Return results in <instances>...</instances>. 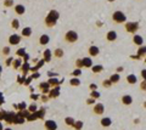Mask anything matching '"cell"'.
<instances>
[{"instance_id":"60d3db41","label":"cell","mask_w":146,"mask_h":130,"mask_svg":"<svg viewBox=\"0 0 146 130\" xmlns=\"http://www.w3.org/2000/svg\"><path fill=\"white\" fill-rule=\"evenodd\" d=\"M26 119L28 120V122H33V120H35V119H36V114H35V112H34V113H29V115H28V117H27Z\"/></svg>"},{"instance_id":"6f0895ef","label":"cell","mask_w":146,"mask_h":130,"mask_svg":"<svg viewBox=\"0 0 146 130\" xmlns=\"http://www.w3.org/2000/svg\"><path fill=\"white\" fill-rule=\"evenodd\" d=\"M4 104V97H3V94L0 92V105H3Z\"/></svg>"},{"instance_id":"484cf974","label":"cell","mask_w":146,"mask_h":130,"mask_svg":"<svg viewBox=\"0 0 146 130\" xmlns=\"http://www.w3.org/2000/svg\"><path fill=\"white\" fill-rule=\"evenodd\" d=\"M100 124H101L104 128H108V127H111V124H112V119L108 118V117H105V118L101 119Z\"/></svg>"},{"instance_id":"7c38bea8","label":"cell","mask_w":146,"mask_h":130,"mask_svg":"<svg viewBox=\"0 0 146 130\" xmlns=\"http://www.w3.org/2000/svg\"><path fill=\"white\" fill-rule=\"evenodd\" d=\"M133 43L135 44V45H138V46L144 45V38L141 37V35H139V34H135L133 37Z\"/></svg>"},{"instance_id":"11a10c76","label":"cell","mask_w":146,"mask_h":130,"mask_svg":"<svg viewBox=\"0 0 146 130\" xmlns=\"http://www.w3.org/2000/svg\"><path fill=\"white\" fill-rule=\"evenodd\" d=\"M145 69H143V71H141V75H143V80H145V78H146V73H145Z\"/></svg>"},{"instance_id":"f1b7e54d","label":"cell","mask_w":146,"mask_h":130,"mask_svg":"<svg viewBox=\"0 0 146 130\" xmlns=\"http://www.w3.org/2000/svg\"><path fill=\"white\" fill-rule=\"evenodd\" d=\"M70 85H71V86H79V85H80V79L73 77V78L70 80Z\"/></svg>"},{"instance_id":"b9f144b4","label":"cell","mask_w":146,"mask_h":130,"mask_svg":"<svg viewBox=\"0 0 146 130\" xmlns=\"http://www.w3.org/2000/svg\"><path fill=\"white\" fill-rule=\"evenodd\" d=\"M22 123H25V119L21 118V117H17V115H16L15 120H13V124H22Z\"/></svg>"},{"instance_id":"f907efd6","label":"cell","mask_w":146,"mask_h":130,"mask_svg":"<svg viewBox=\"0 0 146 130\" xmlns=\"http://www.w3.org/2000/svg\"><path fill=\"white\" fill-rule=\"evenodd\" d=\"M89 89H90L91 91H94V90H96V89H98V85L96 84H90L89 85Z\"/></svg>"},{"instance_id":"91938a15","label":"cell","mask_w":146,"mask_h":130,"mask_svg":"<svg viewBox=\"0 0 146 130\" xmlns=\"http://www.w3.org/2000/svg\"><path fill=\"white\" fill-rule=\"evenodd\" d=\"M32 78H39V73H34L32 75Z\"/></svg>"},{"instance_id":"e575fe53","label":"cell","mask_w":146,"mask_h":130,"mask_svg":"<svg viewBox=\"0 0 146 130\" xmlns=\"http://www.w3.org/2000/svg\"><path fill=\"white\" fill-rule=\"evenodd\" d=\"M26 49L25 48H21V49H18V50L16 51V55L18 56V57H23L25 55H26Z\"/></svg>"},{"instance_id":"d4e9b609","label":"cell","mask_w":146,"mask_h":130,"mask_svg":"<svg viewBox=\"0 0 146 130\" xmlns=\"http://www.w3.org/2000/svg\"><path fill=\"white\" fill-rule=\"evenodd\" d=\"M52 55H54V57H56V59H62L63 55H65V52H63V50L61 48H57V49H55L54 50Z\"/></svg>"},{"instance_id":"2e32d148","label":"cell","mask_w":146,"mask_h":130,"mask_svg":"<svg viewBox=\"0 0 146 130\" xmlns=\"http://www.w3.org/2000/svg\"><path fill=\"white\" fill-rule=\"evenodd\" d=\"M48 17H50L51 20H54V21L57 22V20L60 18V13H58L57 10H50L49 13H48Z\"/></svg>"},{"instance_id":"277c9868","label":"cell","mask_w":146,"mask_h":130,"mask_svg":"<svg viewBox=\"0 0 146 130\" xmlns=\"http://www.w3.org/2000/svg\"><path fill=\"white\" fill-rule=\"evenodd\" d=\"M20 43H21V35L15 33L9 37V44H10V45H18Z\"/></svg>"},{"instance_id":"e7e4bbea","label":"cell","mask_w":146,"mask_h":130,"mask_svg":"<svg viewBox=\"0 0 146 130\" xmlns=\"http://www.w3.org/2000/svg\"><path fill=\"white\" fill-rule=\"evenodd\" d=\"M0 130H3V125H1V123H0Z\"/></svg>"},{"instance_id":"ab89813d","label":"cell","mask_w":146,"mask_h":130,"mask_svg":"<svg viewBox=\"0 0 146 130\" xmlns=\"http://www.w3.org/2000/svg\"><path fill=\"white\" fill-rule=\"evenodd\" d=\"M36 108H38V107H36V105H35V104H32V105L28 107V110H27V111H28L29 113H34V112L36 111Z\"/></svg>"},{"instance_id":"44dd1931","label":"cell","mask_w":146,"mask_h":130,"mask_svg":"<svg viewBox=\"0 0 146 130\" xmlns=\"http://www.w3.org/2000/svg\"><path fill=\"white\" fill-rule=\"evenodd\" d=\"M145 55H146V46L145 45H141V46H139V49H138V56L139 59L141 60V59H145Z\"/></svg>"},{"instance_id":"603a6c76","label":"cell","mask_w":146,"mask_h":130,"mask_svg":"<svg viewBox=\"0 0 146 130\" xmlns=\"http://www.w3.org/2000/svg\"><path fill=\"white\" fill-rule=\"evenodd\" d=\"M125 80H127V83H128V84L134 85L136 82H138V78H136V75H135V74H128V75H127V78H125Z\"/></svg>"},{"instance_id":"ac0fdd59","label":"cell","mask_w":146,"mask_h":130,"mask_svg":"<svg viewBox=\"0 0 146 130\" xmlns=\"http://www.w3.org/2000/svg\"><path fill=\"white\" fill-rule=\"evenodd\" d=\"M50 42V37L48 34H42L40 35V38H39V44L40 45H48Z\"/></svg>"},{"instance_id":"cb8c5ba5","label":"cell","mask_w":146,"mask_h":130,"mask_svg":"<svg viewBox=\"0 0 146 130\" xmlns=\"http://www.w3.org/2000/svg\"><path fill=\"white\" fill-rule=\"evenodd\" d=\"M39 89L43 91V94H48L50 90V85L48 82H44V83H40L39 84Z\"/></svg>"},{"instance_id":"52a82bcc","label":"cell","mask_w":146,"mask_h":130,"mask_svg":"<svg viewBox=\"0 0 146 130\" xmlns=\"http://www.w3.org/2000/svg\"><path fill=\"white\" fill-rule=\"evenodd\" d=\"M49 98H56L60 96V86H55V88H51L49 90Z\"/></svg>"},{"instance_id":"4fadbf2b","label":"cell","mask_w":146,"mask_h":130,"mask_svg":"<svg viewBox=\"0 0 146 130\" xmlns=\"http://www.w3.org/2000/svg\"><path fill=\"white\" fill-rule=\"evenodd\" d=\"M82 62H83V67L84 68H91V66H93V60H91V57H83L82 59Z\"/></svg>"},{"instance_id":"f546056e","label":"cell","mask_w":146,"mask_h":130,"mask_svg":"<svg viewBox=\"0 0 146 130\" xmlns=\"http://www.w3.org/2000/svg\"><path fill=\"white\" fill-rule=\"evenodd\" d=\"M72 128L74 130H82V128H83V122H82V120H76L74 124L72 125Z\"/></svg>"},{"instance_id":"d6a6232c","label":"cell","mask_w":146,"mask_h":130,"mask_svg":"<svg viewBox=\"0 0 146 130\" xmlns=\"http://www.w3.org/2000/svg\"><path fill=\"white\" fill-rule=\"evenodd\" d=\"M35 114H36V118L43 119L44 115H45V110H44V108H40L39 111H35Z\"/></svg>"},{"instance_id":"be15d7a7","label":"cell","mask_w":146,"mask_h":130,"mask_svg":"<svg viewBox=\"0 0 146 130\" xmlns=\"http://www.w3.org/2000/svg\"><path fill=\"white\" fill-rule=\"evenodd\" d=\"M3 130H12L11 128H5V129H3Z\"/></svg>"},{"instance_id":"e0dca14e","label":"cell","mask_w":146,"mask_h":130,"mask_svg":"<svg viewBox=\"0 0 146 130\" xmlns=\"http://www.w3.org/2000/svg\"><path fill=\"white\" fill-rule=\"evenodd\" d=\"M22 60L18 57V59H13V61H12V63H11V66H12V68L15 69V71H17V69H20L21 68V66H22Z\"/></svg>"},{"instance_id":"5bb4252c","label":"cell","mask_w":146,"mask_h":130,"mask_svg":"<svg viewBox=\"0 0 146 130\" xmlns=\"http://www.w3.org/2000/svg\"><path fill=\"white\" fill-rule=\"evenodd\" d=\"M121 101H122V104H123V105L129 106V105L133 104V97H131L130 95H124V96H122Z\"/></svg>"},{"instance_id":"d590c367","label":"cell","mask_w":146,"mask_h":130,"mask_svg":"<svg viewBox=\"0 0 146 130\" xmlns=\"http://www.w3.org/2000/svg\"><path fill=\"white\" fill-rule=\"evenodd\" d=\"M22 72H23V74H26L27 72L29 71V62H25V63H22Z\"/></svg>"},{"instance_id":"db71d44e","label":"cell","mask_w":146,"mask_h":130,"mask_svg":"<svg viewBox=\"0 0 146 130\" xmlns=\"http://www.w3.org/2000/svg\"><path fill=\"white\" fill-rule=\"evenodd\" d=\"M28 59H29V56H28V53H26V55L23 56V61H25V62H28Z\"/></svg>"},{"instance_id":"1f68e13d","label":"cell","mask_w":146,"mask_h":130,"mask_svg":"<svg viewBox=\"0 0 146 130\" xmlns=\"http://www.w3.org/2000/svg\"><path fill=\"white\" fill-rule=\"evenodd\" d=\"M44 63H45L44 60H40V61H38V63H36V66H35V67H33V68H31V71H32V72H34V73H35V72L38 71L39 68H42V66H43Z\"/></svg>"},{"instance_id":"f6af8a7d","label":"cell","mask_w":146,"mask_h":130,"mask_svg":"<svg viewBox=\"0 0 146 130\" xmlns=\"http://www.w3.org/2000/svg\"><path fill=\"white\" fill-rule=\"evenodd\" d=\"M3 53H4V55H6V56L10 55V48H9V46L3 48Z\"/></svg>"},{"instance_id":"6da1fadb","label":"cell","mask_w":146,"mask_h":130,"mask_svg":"<svg viewBox=\"0 0 146 130\" xmlns=\"http://www.w3.org/2000/svg\"><path fill=\"white\" fill-rule=\"evenodd\" d=\"M112 21L115 22V23H125L127 16L123 11H115L112 13Z\"/></svg>"},{"instance_id":"9a60e30c","label":"cell","mask_w":146,"mask_h":130,"mask_svg":"<svg viewBox=\"0 0 146 130\" xmlns=\"http://www.w3.org/2000/svg\"><path fill=\"white\" fill-rule=\"evenodd\" d=\"M62 82H63V80H58L56 77H55V78H50V79L48 80V83H49V85H50V88L58 86V85H60Z\"/></svg>"},{"instance_id":"f5cc1de1","label":"cell","mask_w":146,"mask_h":130,"mask_svg":"<svg viewBox=\"0 0 146 130\" xmlns=\"http://www.w3.org/2000/svg\"><path fill=\"white\" fill-rule=\"evenodd\" d=\"M31 98H32V100H38L39 96H38V95H35V94H32V95H31Z\"/></svg>"},{"instance_id":"d6986e66","label":"cell","mask_w":146,"mask_h":130,"mask_svg":"<svg viewBox=\"0 0 146 130\" xmlns=\"http://www.w3.org/2000/svg\"><path fill=\"white\" fill-rule=\"evenodd\" d=\"M32 33H33V30H32L31 27H25V28L22 29V32H21V34H22V37L23 38H29L32 35Z\"/></svg>"},{"instance_id":"9c48e42d","label":"cell","mask_w":146,"mask_h":130,"mask_svg":"<svg viewBox=\"0 0 146 130\" xmlns=\"http://www.w3.org/2000/svg\"><path fill=\"white\" fill-rule=\"evenodd\" d=\"M51 59H52L51 50H50V49H45L44 52H43V60H44V62H45V63H46V62H50V61H51Z\"/></svg>"},{"instance_id":"94428289","label":"cell","mask_w":146,"mask_h":130,"mask_svg":"<svg viewBox=\"0 0 146 130\" xmlns=\"http://www.w3.org/2000/svg\"><path fill=\"white\" fill-rule=\"evenodd\" d=\"M123 69H124L123 67H118V68H117V72H123Z\"/></svg>"},{"instance_id":"4dcf8cb0","label":"cell","mask_w":146,"mask_h":130,"mask_svg":"<svg viewBox=\"0 0 146 130\" xmlns=\"http://www.w3.org/2000/svg\"><path fill=\"white\" fill-rule=\"evenodd\" d=\"M11 27H12V29L17 30L18 28H20V21H18L17 18H13V20L11 21Z\"/></svg>"},{"instance_id":"816d5d0a","label":"cell","mask_w":146,"mask_h":130,"mask_svg":"<svg viewBox=\"0 0 146 130\" xmlns=\"http://www.w3.org/2000/svg\"><path fill=\"white\" fill-rule=\"evenodd\" d=\"M5 114H6L5 111H0V120H4V118H5Z\"/></svg>"},{"instance_id":"3957f363","label":"cell","mask_w":146,"mask_h":130,"mask_svg":"<svg viewBox=\"0 0 146 130\" xmlns=\"http://www.w3.org/2000/svg\"><path fill=\"white\" fill-rule=\"evenodd\" d=\"M65 40L70 44L76 43L77 40H78V33H77L76 30H68L65 34Z\"/></svg>"},{"instance_id":"ee69618b","label":"cell","mask_w":146,"mask_h":130,"mask_svg":"<svg viewBox=\"0 0 146 130\" xmlns=\"http://www.w3.org/2000/svg\"><path fill=\"white\" fill-rule=\"evenodd\" d=\"M111 85H112V83L110 82L108 79H106V80H104V82H102V86H104V88H110Z\"/></svg>"},{"instance_id":"6125c7cd","label":"cell","mask_w":146,"mask_h":130,"mask_svg":"<svg viewBox=\"0 0 146 130\" xmlns=\"http://www.w3.org/2000/svg\"><path fill=\"white\" fill-rule=\"evenodd\" d=\"M96 23H98V27H101L102 26V22H100V21H98Z\"/></svg>"},{"instance_id":"8d00e7d4","label":"cell","mask_w":146,"mask_h":130,"mask_svg":"<svg viewBox=\"0 0 146 130\" xmlns=\"http://www.w3.org/2000/svg\"><path fill=\"white\" fill-rule=\"evenodd\" d=\"M100 92L96 91V90H94V91H90V97L91 98H94V100H96V98H100Z\"/></svg>"},{"instance_id":"7a4b0ae2","label":"cell","mask_w":146,"mask_h":130,"mask_svg":"<svg viewBox=\"0 0 146 130\" xmlns=\"http://www.w3.org/2000/svg\"><path fill=\"white\" fill-rule=\"evenodd\" d=\"M124 28H125V30L128 33L135 34L140 29V24H139V22H125Z\"/></svg>"},{"instance_id":"4316f807","label":"cell","mask_w":146,"mask_h":130,"mask_svg":"<svg viewBox=\"0 0 146 130\" xmlns=\"http://www.w3.org/2000/svg\"><path fill=\"white\" fill-rule=\"evenodd\" d=\"M108 80H110V82H111L112 84H117V83L121 80V75L118 74V73H115V74H112L111 77H110Z\"/></svg>"},{"instance_id":"680465c9","label":"cell","mask_w":146,"mask_h":130,"mask_svg":"<svg viewBox=\"0 0 146 130\" xmlns=\"http://www.w3.org/2000/svg\"><path fill=\"white\" fill-rule=\"evenodd\" d=\"M42 100L45 102V101H48V100H49V97H48V96H45V95H43V96H42Z\"/></svg>"},{"instance_id":"83f0119b","label":"cell","mask_w":146,"mask_h":130,"mask_svg":"<svg viewBox=\"0 0 146 130\" xmlns=\"http://www.w3.org/2000/svg\"><path fill=\"white\" fill-rule=\"evenodd\" d=\"M91 71H93V73H95V74H98V73H100V72H102L104 71V66H101V65H93L91 66Z\"/></svg>"},{"instance_id":"5b68a950","label":"cell","mask_w":146,"mask_h":130,"mask_svg":"<svg viewBox=\"0 0 146 130\" xmlns=\"http://www.w3.org/2000/svg\"><path fill=\"white\" fill-rule=\"evenodd\" d=\"M93 112L96 115H101V114H104V112H105V106L101 104V102H99V104H95L94 105V108H93Z\"/></svg>"},{"instance_id":"bcb514c9","label":"cell","mask_w":146,"mask_h":130,"mask_svg":"<svg viewBox=\"0 0 146 130\" xmlns=\"http://www.w3.org/2000/svg\"><path fill=\"white\" fill-rule=\"evenodd\" d=\"M26 107H27L26 104H25V102H22V104H20V105L17 106V110H18V111H25Z\"/></svg>"},{"instance_id":"f35d334b","label":"cell","mask_w":146,"mask_h":130,"mask_svg":"<svg viewBox=\"0 0 146 130\" xmlns=\"http://www.w3.org/2000/svg\"><path fill=\"white\" fill-rule=\"evenodd\" d=\"M13 0H4V6L5 7H12L13 6Z\"/></svg>"},{"instance_id":"8fae6325","label":"cell","mask_w":146,"mask_h":130,"mask_svg":"<svg viewBox=\"0 0 146 130\" xmlns=\"http://www.w3.org/2000/svg\"><path fill=\"white\" fill-rule=\"evenodd\" d=\"M117 39V33L115 32V30H108V32L106 33V40L107 42H115V40Z\"/></svg>"},{"instance_id":"836d02e7","label":"cell","mask_w":146,"mask_h":130,"mask_svg":"<svg viewBox=\"0 0 146 130\" xmlns=\"http://www.w3.org/2000/svg\"><path fill=\"white\" fill-rule=\"evenodd\" d=\"M74 122H76V119L72 118V117H66L65 118V123L68 125V127H72V125L74 124Z\"/></svg>"},{"instance_id":"7dc6e473","label":"cell","mask_w":146,"mask_h":130,"mask_svg":"<svg viewBox=\"0 0 146 130\" xmlns=\"http://www.w3.org/2000/svg\"><path fill=\"white\" fill-rule=\"evenodd\" d=\"M140 89L143 91H145V89H146V80H143V82H141V84H140Z\"/></svg>"},{"instance_id":"7bdbcfd3","label":"cell","mask_w":146,"mask_h":130,"mask_svg":"<svg viewBox=\"0 0 146 130\" xmlns=\"http://www.w3.org/2000/svg\"><path fill=\"white\" fill-rule=\"evenodd\" d=\"M76 67L77 68H79V69L83 68V62H82V59H78L76 61Z\"/></svg>"},{"instance_id":"9f6ffc18","label":"cell","mask_w":146,"mask_h":130,"mask_svg":"<svg viewBox=\"0 0 146 130\" xmlns=\"http://www.w3.org/2000/svg\"><path fill=\"white\" fill-rule=\"evenodd\" d=\"M48 74H49V77H50V78H52V77L55 78V77H56V73H52V72H49Z\"/></svg>"},{"instance_id":"681fc988","label":"cell","mask_w":146,"mask_h":130,"mask_svg":"<svg viewBox=\"0 0 146 130\" xmlns=\"http://www.w3.org/2000/svg\"><path fill=\"white\" fill-rule=\"evenodd\" d=\"M12 61H13V59H12V57H9V59L5 61V65H6V66H11Z\"/></svg>"},{"instance_id":"30bf717a","label":"cell","mask_w":146,"mask_h":130,"mask_svg":"<svg viewBox=\"0 0 146 130\" xmlns=\"http://www.w3.org/2000/svg\"><path fill=\"white\" fill-rule=\"evenodd\" d=\"M88 52H89V56L96 57L99 53H100V49H99L98 46H95V45H91V46H89V49H88Z\"/></svg>"},{"instance_id":"ffe728a7","label":"cell","mask_w":146,"mask_h":130,"mask_svg":"<svg viewBox=\"0 0 146 130\" xmlns=\"http://www.w3.org/2000/svg\"><path fill=\"white\" fill-rule=\"evenodd\" d=\"M15 12L17 13V15H25V12H26L25 5H22V4H17V5L15 6Z\"/></svg>"},{"instance_id":"8992f818","label":"cell","mask_w":146,"mask_h":130,"mask_svg":"<svg viewBox=\"0 0 146 130\" xmlns=\"http://www.w3.org/2000/svg\"><path fill=\"white\" fill-rule=\"evenodd\" d=\"M44 127L46 130H57V123L55 122V120L49 119V120H45Z\"/></svg>"},{"instance_id":"7402d4cb","label":"cell","mask_w":146,"mask_h":130,"mask_svg":"<svg viewBox=\"0 0 146 130\" xmlns=\"http://www.w3.org/2000/svg\"><path fill=\"white\" fill-rule=\"evenodd\" d=\"M44 23H45V26L48 27V28H52V27H55L56 26V21H54V20H51L50 17H45V20H44Z\"/></svg>"},{"instance_id":"ba28073f","label":"cell","mask_w":146,"mask_h":130,"mask_svg":"<svg viewBox=\"0 0 146 130\" xmlns=\"http://www.w3.org/2000/svg\"><path fill=\"white\" fill-rule=\"evenodd\" d=\"M16 118V114H15V112H6V114H5V118H4V120L7 123V124H13V120H15Z\"/></svg>"},{"instance_id":"c3c4849f","label":"cell","mask_w":146,"mask_h":130,"mask_svg":"<svg viewBox=\"0 0 146 130\" xmlns=\"http://www.w3.org/2000/svg\"><path fill=\"white\" fill-rule=\"evenodd\" d=\"M94 104H95V100H94V98L89 97L88 100H86V105H94Z\"/></svg>"},{"instance_id":"74e56055","label":"cell","mask_w":146,"mask_h":130,"mask_svg":"<svg viewBox=\"0 0 146 130\" xmlns=\"http://www.w3.org/2000/svg\"><path fill=\"white\" fill-rule=\"evenodd\" d=\"M80 74H82V69H79V68H76V69L71 73V75H72V77H74V78H78Z\"/></svg>"}]
</instances>
